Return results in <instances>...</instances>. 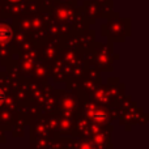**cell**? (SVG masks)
<instances>
[{
    "label": "cell",
    "instance_id": "cell-1",
    "mask_svg": "<svg viewBox=\"0 0 149 149\" xmlns=\"http://www.w3.org/2000/svg\"><path fill=\"white\" fill-rule=\"evenodd\" d=\"M12 34H13V31H12L10 25H8L5 22L0 24V45L8 43L10 41V38H12Z\"/></svg>",
    "mask_w": 149,
    "mask_h": 149
},
{
    "label": "cell",
    "instance_id": "cell-2",
    "mask_svg": "<svg viewBox=\"0 0 149 149\" xmlns=\"http://www.w3.org/2000/svg\"><path fill=\"white\" fill-rule=\"evenodd\" d=\"M4 101H5V93L3 92L1 89H0V106L4 103Z\"/></svg>",
    "mask_w": 149,
    "mask_h": 149
},
{
    "label": "cell",
    "instance_id": "cell-3",
    "mask_svg": "<svg viewBox=\"0 0 149 149\" xmlns=\"http://www.w3.org/2000/svg\"><path fill=\"white\" fill-rule=\"evenodd\" d=\"M10 1H18V0H10Z\"/></svg>",
    "mask_w": 149,
    "mask_h": 149
}]
</instances>
